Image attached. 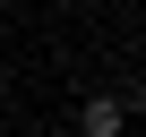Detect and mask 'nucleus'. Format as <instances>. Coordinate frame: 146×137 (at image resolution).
<instances>
[{"instance_id":"nucleus-1","label":"nucleus","mask_w":146,"mask_h":137,"mask_svg":"<svg viewBox=\"0 0 146 137\" xmlns=\"http://www.w3.org/2000/svg\"><path fill=\"white\" fill-rule=\"evenodd\" d=\"M129 128V94H95L86 103V137H120Z\"/></svg>"}]
</instances>
